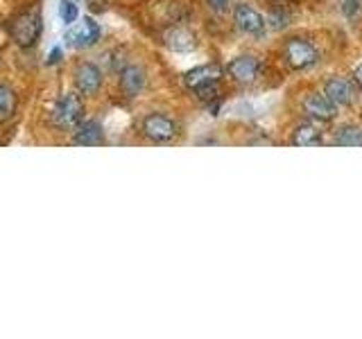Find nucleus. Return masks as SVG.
<instances>
[{
	"label": "nucleus",
	"mask_w": 362,
	"mask_h": 339,
	"mask_svg": "<svg viewBox=\"0 0 362 339\" xmlns=\"http://www.w3.org/2000/svg\"><path fill=\"white\" fill-rule=\"evenodd\" d=\"M222 75H224V71L218 64H204V66L192 68L190 73H186L184 84L192 90H199V88H206V86H218Z\"/></svg>",
	"instance_id": "4"
},
{
	"label": "nucleus",
	"mask_w": 362,
	"mask_h": 339,
	"mask_svg": "<svg viewBox=\"0 0 362 339\" xmlns=\"http://www.w3.org/2000/svg\"><path fill=\"white\" fill-rule=\"evenodd\" d=\"M324 95L333 102L335 107H349L356 100V88L354 82L346 77H331L324 84Z\"/></svg>",
	"instance_id": "7"
},
{
	"label": "nucleus",
	"mask_w": 362,
	"mask_h": 339,
	"mask_svg": "<svg viewBox=\"0 0 362 339\" xmlns=\"http://www.w3.org/2000/svg\"><path fill=\"white\" fill-rule=\"evenodd\" d=\"M335 145L339 147H362V129L356 124H344L335 131Z\"/></svg>",
	"instance_id": "16"
},
{
	"label": "nucleus",
	"mask_w": 362,
	"mask_h": 339,
	"mask_svg": "<svg viewBox=\"0 0 362 339\" xmlns=\"http://www.w3.org/2000/svg\"><path fill=\"white\" fill-rule=\"evenodd\" d=\"M209 3H211L213 9L222 11V9H226V5H229V0H209Z\"/></svg>",
	"instance_id": "22"
},
{
	"label": "nucleus",
	"mask_w": 362,
	"mask_h": 339,
	"mask_svg": "<svg viewBox=\"0 0 362 339\" xmlns=\"http://www.w3.org/2000/svg\"><path fill=\"white\" fill-rule=\"evenodd\" d=\"M73 77H75L77 90L84 95H95L102 86V73H100V68L93 64H79L75 68Z\"/></svg>",
	"instance_id": "8"
},
{
	"label": "nucleus",
	"mask_w": 362,
	"mask_h": 339,
	"mask_svg": "<svg viewBox=\"0 0 362 339\" xmlns=\"http://www.w3.org/2000/svg\"><path fill=\"white\" fill-rule=\"evenodd\" d=\"M9 32H11V37H14V41L21 45V48H30V45L37 43L39 34H41L39 14H30V11H25V14H18L14 20H11Z\"/></svg>",
	"instance_id": "3"
},
{
	"label": "nucleus",
	"mask_w": 362,
	"mask_h": 339,
	"mask_svg": "<svg viewBox=\"0 0 362 339\" xmlns=\"http://www.w3.org/2000/svg\"><path fill=\"white\" fill-rule=\"evenodd\" d=\"M52 120L62 129H75L84 120V100L77 93L62 95L52 109Z\"/></svg>",
	"instance_id": "2"
},
{
	"label": "nucleus",
	"mask_w": 362,
	"mask_h": 339,
	"mask_svg": "<svg viewBox=\"0 0 362 339\" xmlns=\"http://www.w3.org/2000/svg\"><path fill=\"white\" fill-rule=\"evenodd\" d=\"M354 79H356V84L362 88V64H360V66L356 68V71H354Z\"/></svg>",
	"instance_id": "23"
},
{
	"label": "nucleus",
	"mask_w": 362,
	"mask_h": 339,
	"mask_svg": "<svg viewBox=\"0 0 362 339\" xmlns=\"http://www.w3.org/2000/svg\"><path fill=\"white\" fill-rule=\"evenodd\" d=\"M165 43H168V48H173L177 52H190V50H195V34L184 30V28H175V30H170L165 34Z\"/></svg>",
	"instance_id": "14"
},
{
	"label": "nucleus",
	"mask_w": 362,
	"mask_h": 339,
	"mask_svg": "<svg viewBox=\"0 0 362 339\" xmlns=\"http://www.w3.org/2000/svg\"><path fill=\"white\" fill-rule=\"evenodd\" d=\"M143 133L156 143L170 141L177 133V124L168 116H161V113H150V116L143 120Z\"/></svg>",
	"instance_id": "6"
},
{
	"label": "nucleus",
	"mask_w": 362,
	"mask_h": 339,
	"mask_svg": "<svg viewBox=\"0 0 362 339\" xmlns=\"http://www.w3.org/2000/svg\"><path fill=\"white\" fill-rule=\"evenodd\" d=\"M75 145H84V147H95L105 143V131H102L100 122L95 120H86L79 122L75 127Z\"/></svg>",
	"instance_id": "12"
},
{
	"label": "nucleus",
	"mask_w": 362,
	"mask_h": 339,
	"mask_svg": "<svg viewBox=\"0 0 362 339\" xmlns=\"http://www.w3.org/2000/svg\"><path fill=\"white\" fill-rule=\"evenodd\" d=\"M226 73H229L235 82H240V84H249V82H254V79L258 77L260 73V61L256 59V56H238V59H233L229 64V68H226Z\"/></svg>",
	"instance_id": "10"
},
{
	"label": "nucleus",
	"mask_w": 362,
	"mask_h": 339,
	"mask_svg": "<svg viewBox=\"0 0 362 339\" xmlns=\"http://www.w3.org/2000/svg\"><path fill=\"white\" fill-rule=\"evenodd\" d=\"M292 145L297 147H317L322 145V131L315 124H301L292 133Z\"/></svg>",
	"instance_id": "15"
},
{
	"label": "nucleus",
	"mask_w": 362,
	"mask_h": 339,
	"mask_svg": "<svg viewBox=\"0 0 362 339\" xmlns=\"http://www.w3.org/2000/svg\"><path fill=\"white\" fill-rule=\"evenodd\" d=\"M358 9H360L358 0H346V3H344V7H342V11H344L346 16H354Z\"/></svg>",
	"instance_id": "20"
},
{
	"label": "nucleus",
	"mask_w": 362,
	"mask_h": 339,
	"mask_svg": "<svg viewBox=\"0 0 362 339\" xmlns=\"http://www.w3.org/2000/svg\"><path fill=\"white\" fill-rule=\"evenodd\" d=\"M303 111H305V116L317 120V122H331L337 116V107L324 93H310L308 97H305Z\"/></svg>",
	"instance_id": "5"
},
{
	"label": "nucleus",
	"mask_w": 362,
	"mask_h": 339,
	"mask_svg": "<svg viewBox=\"0 0 362 339\" xmlns=\"http://www.w3.org/2000/svg\"><path fill=\"white\" fill-rule=\"evenodd\" d=\"M269 23H272V28L281 30V28H286V25H288V16H286V14H281V11H274V14L269 16Z\"/></svg>",
	"instance_id": "19"
},
{
	"label": "nucleus",
	"mask_w": 362,
	"mask_h": 339,
	"mask_svg": "<svg viewBox=\"0 0 362 339\" xmlns=\"http://www.w3.org/2000/svg\"><path fill=\"white\" fill-rule=\"evenodd\" d=\"M16 113V93L7 84H0V122L11 120Z\"/></svg>",
	"instance_id": "17"
},
{
	"label": "nucleus",
	"mask_w": 362,
	"mask_h": 339,
	"mask_svg": "<svg viewBox=\"0 0 362 339\" xmlns=\"http://www.w3.org/2000/svg\"><path fill=\"white\" fill-rule=\"evenodd\" d=\"M120 88L127 93L129 97L139 95L145 88V71L141 66H127L120 73Z\"/></svg>",
	"instance_id": "13"
},
{
	"label": "nucleus",
	"mask_w": 362,
	"mask_h": 339,
	"mask_svg": "<svg viewBox=\"0 0 362 339\" xmlns=\"http://www.w3.org/2000/svg\"><path fill=\"white\" fill-rule=\"evenodd\" d=\"M233 20L243 32L254 34V37H260V34L265 32V18L249 5H238L233 11Z\"/></svg>",
	"instance_id": "9"
},
{
	"label": "nucleus",
	"mask_w": 362,
	"mask_h": 339,
	"mask_svg": "<svg viewBox=\"0 0 362 339\" xmlns=\"http://www.w3.org/2000/svg\"><path fill=\"white\" fill-rule=\"evenodd\" d=\"M59 16H62V20L66 23V25H71V23L77 20L79 11H77V5L73 3V0H62V5H59Z\"/></svg>",
	"instance_id": "18"
},
{
	"label": "nucleus",
	"mask_w": 362,
	"mask_h": 339,
	"mask_svg": "<svg viewBox=\"0 0 362 339\" xmlns=\"http://www.w3.org/2000/svg\"><path fill=\"white\" fill-rule=\"evenodd\" d=\"M68 39H71V43L77 45V48H90V45H95L100 39V25L95 20L84 18L75 30H71Z\"/></svg>",
	"instance_id": "11"
},
{
	"label": "nucleus",
	"mask_w": 362,
	"mask_h": 339,
	"mask_svg": "<svg viewBox=\"0 0 362 339\" xmlns=\"http://www.w3.org/2000/svg\"><path fill=\"white\" fill-rule=\"evenodd\" d=\"M283 61L290 71H308L320 61V50L308 39H290L283 45Z\"/></svg>",
	"instance_id": "1"
},
{
	"label": "nucleus",
	"mask_w": 362,
	"mask_h": 339,
	"mask_svg": "<svg viewBox=\"0 0 362 339\" xmlns=\"http://www.w3.org/2000/svg\"><path fill=\"white\" fill-rule=\"evenodd\" d=\"M59 61H62V50H59V48H54V50L50 52V56H48V64L54 66V64H59Z\"/></svg>",
	"instance_id": "21"
}]
</instances>
